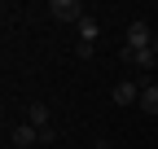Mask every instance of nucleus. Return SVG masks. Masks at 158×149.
<instances>
[{"label":"nucleus","mask_w":158,"mask_h":149,"mask_svg":"<svg viewBox=\"0 0 158 149\" xmlns=\"http://www.w3.org/2000/svg\"><path fill=\"white\" fill-rule=\"evenodd\" d=\"M154 40H149V22H141V18H136V22H127V31H123V48H118V57L123 62H132L136 53H145Z\"/></svg>","instance_id":"1"},{"label":"nucleus","mask_w":158,"mask_h":149,"mask_svg":"<svg viewBox=\"0 0 158 149\" xmlns=\"http://www.w3.org/2000/svg\"><path fill=\"white\" fill-rule=\"evenodd\" d=\"M27 123L40 127V132H48V127H53V123H48V105H40V101H35V105L27 110Z\"/></svg>","instance_id":"7"},{"label":"nucleus","mask_w":158,"mask_h":149,"mask_svg":"<svg viewBox=\"0 0 158 149\" xmlns=\"http://www.w3.org/2000/svg\"><path fill=\"white\" fill-rule=\"evenodd\" d=\"M132 62H136V66H141V70H154V66H158V53H154V44H149L145 53H136V57H132Z\"/></svg>","instance_id":"8"},{"label":"nucleus","mask_w":158,"mask_h":149,"mask_svg":"<svg viewBox=\"0 0 158 149\" xmlns=\"http://www.w3.org/2000/svg\"><path fill=\"white\" fill-rule=\"evenodd\" d=\"M9 145H13V149H31V145H40V127H31V123H18L13 132H9Z\"/></svg>","instance_id":"5"},{"label":"nucleus","mask_w":158,"mask_h":149,"mask_svg":"<svg viewBox=\"0 0 158 149\" xmlns=\"http://www.w3.org/2000/svg\"><path fill=\"white\" fill-rule=\"evenodd\" d=\"M141 110H145L149 119L158 114V83L154 79H145V88H141Z\"/></svg>","instance_id":"6"},{"label":"nucleus","mask_w":158,"mask_h":149,"mask_svg":"<svg viewBox=\"0 0 158 149\" xmlns=\"http://www.w3.org/2000/svg\"><path fill=\"white\" fill-rule=\"evenodd\" d=\"M154 53H158V40H154Z\"/></svg>","instance_id":"10"},{"label":"nucleus","mask_w":158,"mask_h":149,"mask_svg":"<svg viewBox=\"0 0 158 149\" xmlns=\"http://www.w3.org/2000/svg\"><path fill=\"white\" fill-rule=\"evenodd\" d=\"M141 88H145V79H114L110 97H114V105H141Z\"/></svg>","instance_id":"3"},{"label":"nucleus","mask_w":158,"mask_h":149,"mask_svg":"<svg viewBox=\"0 0 158 149\" xmlns=\"http://www.w3.org/2000/svg\"><path fill=\"white\" fill-rule=\"evenodd\" d=\"M48 13L57 18V22H75V26L88 18V9L79 5V0H48Z\"/></svg>","instance_id":"4"},{"label":"nucleus","mask_w":158,"mask_h":149,"mask_svg":"<svg viewBox=\"0 0 158 149\" xmlns=\"http://www.w3.org/2000/svg\"><path fill=\"white\" fill-rule=\"evenodd\" d=\"M97 149H110V145H106V140H101V145H97Z\"/></svg>","instance_id":"9"},{"label":"nucleus","mask_w":158,"mask_h":149,"mask_svg":"<svg viewBox=\"0 0 158 149\" xmlns=\"http://www.w3.org/2000/svg\"><path fill=\"white\" fill-rule=\"evenodd\" d=\"M97 40H101V22H97V18L88 13L84 18V22H79V44H75V53H79V57H92V53H97Z\"/></svg>","instance_id":"2"}]
</instances>
